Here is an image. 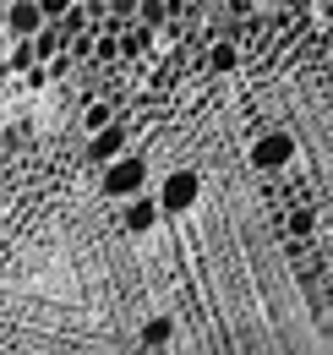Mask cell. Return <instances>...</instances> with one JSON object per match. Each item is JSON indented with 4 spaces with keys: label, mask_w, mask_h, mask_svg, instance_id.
<instances>
[{
    "label": "cell",
    "mask_w": 333,
    "mask_h": 355,
    "mask_svg": "<svg viewBox=\"0 0 333 355\" xmlns=\"http://www.w3.org/2000/svg\"><path fill=\"white\" fill-rule=\"evenodd\" d=\"M87 153H93L99 164H110V159H121V153H126V132H121V121H110L104 132H93V142H87Z\"/></svg>",
    "instance_id": "8992f818"
},
{
    "label": "cell",
    "mask_w": 333,
    "mask_h": 355,
    "mask_svg": "<svg viewBox=\"0 0 333 355\" xmlns=\"http://www.w3.org/2000/svg\"><path fill=\"white\" fill-rule=\"evenodd\" d=\"M203 6H230V0H203Z\"/></svg>",
    "instance_id": "4fadbf2b"
},
{
    "label": "cell",
    "mask_w": 333,
    "mask_h": 355,
    "mask_svg": "<svg viewBox=\"0 0 333 355\" xmlns=\"http://www.w3.org/2000/svg\"><path fill=\"white\" fill-rule=\"evenodd\" d=\"M197 197H203V175L197 170H175V175H164V186H159V214H186V208H197Z\"/></svg>",
    "instance_id": "7a4b0ae2"
},
{
    "label": "cell",
    "mask_w": 333,
    "mask_h": 355,
    "mask_svg": "<svg viewBox=\"0 0 333 355\" xmlns=\"http://www.w3.org/2000/svg\"><path fill=\"white\" fill-rule=\"evenodd\" d=\"M142 191H148V159H142V153H121V159L104 164V197L131 202V197H142Z\"/></svg>",
    "instance_id": "6da1fadb"
},
{
    "label": "cell",
    "mask_w": 333,
    "mask_h": 355,
    "mask_svg": "<svg viewBox=\"0 0 333 355\" xmlns=\"http://www.w3.org/2000/svg\"><path fill=\"white\" fill-rule=\"evenodd\" d=\"M60 49H66V33H60V28H49V22H44L39 33L28 39V55H33V66H39V60H55Z\"/></svg>",
    "instance_id": "52a82bcc"
},
{
    "label": "cell",
    "mask_w": 333,
    "mask_h": 355,
    "mask_svg": "<svg viewBox=\"0 0 333 355\" xmlns=\"http://www.w3.org/2000/svg\"><path fill=\"white\" fill-rule=\"evenodd\" d=\"M169 334H175V322H169V317H153V322L142 328V339H148V345H169Z\"/></svg>",
    "instance_id": "7c38bea8"
},
{
    "label": "cell",
    "mask_w": 333,
    "mask_h": 355,
    "mask_svg": "<svg viewBox=\"0 0 333 355\" xmlns=\"http://www.w3.org/2000/svg\"><path fill=\"white\" fill-rule=\"evenodd\" d=\"M39 28H44V17H39V6H33V0H11V6H6V39L28 44Z\"/></svg>",
    "instance_id": "3957f363"
},
{
    "label": "cell",
    "mask_w": 333,
    "mask_h": 355,
    "mask_svg": "<svg viewBox=\"0 0 333 355\" xmlns=\"http://www.w3.org/2000/svg\"><path fill=\"white\" fill-rule=\"evenodd\" d=\"M0 355H11V350H0Z\"/></svg>",
    "instance_id": "9a60e30c"
},
{
    "label": "cell",
    "mask_w": 333,
    "mask_h": 355,
    "mask_svg": "<svg viewBox=\"0 0 333 355\" xmlns=\"http://www.w3.org/2000/svg\"><path fill=\"white\" fill-rule=\"evenodd\" d=\"M235 60H241V55H235L230 39H219V44H213V71H235Z\"/></svg>",
    "instance_id": "8fae6325"
},
{
    "label": "cell",
    "mask_w": 333,
    "mask_h": 355,
    "mask_svg": "<svg viewBox=\"0 0 333 355\" xmlns=\"http://www.w3.org/2000/svg\"><path fill=\"white\" fill-rule=\"evenodd\" d=\"M159 219H164V214H159V202H153L148 191L126 202V230H131V235H148V230H153V224H159Z\"/></svg>",
    "instance_id": "5b68a950"
},
{
    "label": "cell",
    "mask_w": 333,
    "mask_h": 355,
    "mask_svg": "<svg viewBox=\"0 0 333 355\" xmlns=\"http://www.w3.org/2000/svg\"><path fill=\"white\" fill-rule=\"evenodd\" d=\"M290 159H295V137H284V132H268L251 148V164H257V170H279V164H290Z\"/></svg>",
    "instance_id": "277c9868"
},
{
    "label": "cell",
    "mask_w": 333,
    "mask_h": 355,
    "mask_svg": "<svg viewBox=\"0 0 333 355\" xmlns=\"http://www.w3.org/2000/svg\"><path fill=\"white\" fill-rule=\"evenodd\" d=\"M0 6H11V0H0Z\"/></svg>",
    "instance_id": "5bb4252c"
},
{
    "label": "cell",
    "mask_w": 333,
    "mask_h": 355,
    "mask_svg": "<svg viewBox=\"0 0 333 355\" xmlns=\"http://www.w3.org/2000/svg\"><path fill=\"white\" fill-rule=\"evenodd\" d=\"M110 121H115V110H110V104H87V115H83V126H87V132H104Z\"/></svg>",
    "instance_id": "9c48e42d"
},
{
    "label": "cell",
    "mask_w": 333,
    "mask_h": 355,
    "mask_svg": "<svg viewBox=\"0 0 333 355\" xmlns=\"http://www.w3.org/2000/svg\"><path fill=\"white\" fill-rule=\"evenodd\" d=\"M137 17H142V28H159L169 17V0H137Z\"/></svg>",
    "instance_id": "ba28073f"
},
{
    "label": "cell",
    "mask_w": 333,
    "mask_h": 355,
    "mask_svg": "<svg viewBox=\"0 0 333 355\" xmlns=\"http://www.w3.org/2000/svg\"><path fill=\"white\" fill-rule=\"evenodd\" d=\"M33 6H39V17H44V22L55 28V22H60V17H66V11L77 6V0H33Z\"/></svg>",
    "instance_id": "30bf717a"
}]
</instances>
